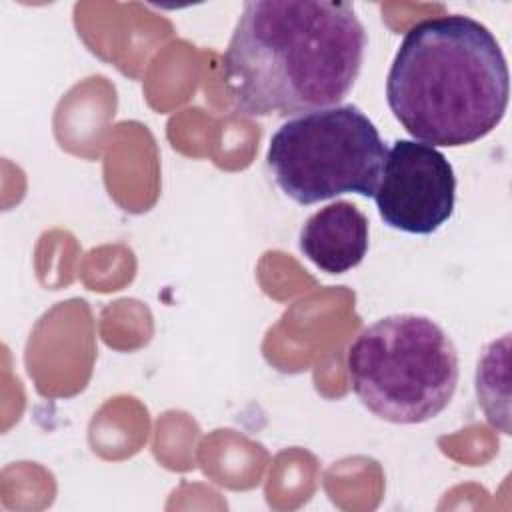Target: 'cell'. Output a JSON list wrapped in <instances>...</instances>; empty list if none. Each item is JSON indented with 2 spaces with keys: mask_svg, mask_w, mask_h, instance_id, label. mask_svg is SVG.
Returning <instances> with one entry per match:
<instances>
[{
  "mask_svg": "<svg viewBox=\"0 0 512 512\" xmlns=\"http://www.w3.org/2000/svg\"><path fill=\"white\" fill-rule=\"evenodd\" d=\"M372 198L386 226L426 236L454 212L456 174L438 148L400 138L386 152Z\"/></svg>",
  "mask_w": 512,
  "mask_h": 512,
  "instance_id": "5",
  "label": "cell"
},
{
  "mask_svg": "<svg viewBox=\"0 0 512 512\" xmlns=\"http://www.w3.org/2000/svg\"><path fill=\"white\" fill-rule=\"evenodd\" d=\"M366 30L348 2L252 0L222 70L242 116H294L338 106L358 80Z\"/></svg>",
  "mask_w": 512,
  "mask_h": 512,
  "instance_id": "1",
  "label": "cell"
},
{
  "mask_svg": "<svg viewBox=\"0 0 512 512\" xmlns=\"http://www.w3.org/2000/svg\"><path fill=\"white\" fill-rule=\"evenodd\" d=\"M360 404L392 424H422L454 398L460 366L448 332L422 314H390L366 326L346 354Z\"/></svg>",
  "mask_w": 512,
  "mask_h": 512,
  "instance_id": "3",
  "label": "cell"
},
{
  "mask_svg": "<svg viewBox=\"0 0 512 512\" xmlns=\"http://www.w3.org/2000/svg\"><path fill=\"white\" fill-rule=\"evenodd\" d=\"M368 218L352 202L338 200L314 212L300 230L302 254L328 274L356 268L368 252Z\"/></svg>",
  "mask_w": 512,
  "mask_h": 512,
  "instance_id": "6",
  "label": "cell"
},
{
  "mask_svg": "<svg viewBox=\"0 0 512 512\" xmlns=\"http://www.w3.org/2000/svg\"><path fill=\"white\" fill-rule=\"evenodd\" d=\"M386 152L374 122L358 106L338 104L286 120L266 164L288 198L310 206L340 194L372 198Z\"/></svg>",
  "mask_w": 512,
  "mask_h": 512,
  "instance_id": "4",
  "label": "cell"
},
{
  "mask_svg": "<svg viewBox=\"0 0 512 512\" xmlns=\"http://www.w3.org/2000/svg\"><path fill=\"white\" fill-rule=\"evenodd\" d=\"M510 72L500 42L464 14L424 18L404 34L386 78V102L416 140L458 148L504 118Z\"/></svg>",
  "mask_w": 512,
  "mask_h": 512,
  "instance_id": "2",
  "label": "cell"
}]
</instances>
